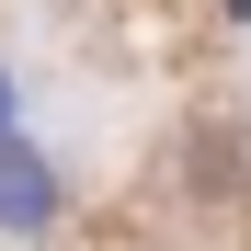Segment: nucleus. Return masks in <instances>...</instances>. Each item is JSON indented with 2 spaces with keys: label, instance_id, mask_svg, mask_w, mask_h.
Returning a JSON list of instances; mask_svg holds the SVG:
<instances>
[{
  "label": "nucleus",
  "instance_id": "nucleus-1",
  "mask_svg": "<svg viewBox=\"0 0 251 251\" xmlns=\"http://www.w3.org/2000/svg\"><path fill=\"white\" fill-rule=\"evenodd\" d=\"M46 205H57V183L34 172L23 149H0V228H46Z\"/></svg>",
  "mask_w": 251,
  "mask_h": 251
},
{
  "label": "nucleus",
  "instance_id": "nucleus-2",
  "mask_svg": "<svg viewBox=\"0 0 251 251\" xmlns=\"http://www.w3.org/2000/svg\"><path fill=\"white\" fill-rule=\"evenodd\" d=\"M0 126H12V92H0Z\"/></svg>",
  "mask_w": 251,
  "mask_h": 251
}]
</instances>
